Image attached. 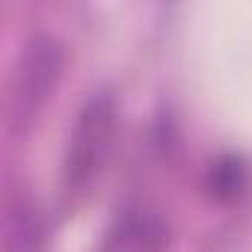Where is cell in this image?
I'll return each instance as SVG.
<instances>
[{
	"mask_svg": "<svg viewBox=\"0 0 252 252\" xmlns=\"http://www.w3.org/2000/svg\"><path fill=\"white\" fill-rule=\"evenodd\" d=\"M119 134V104L110 92H95L80 113L65 140L63 155V190L71 202L83 199L101 178Z\"/></svg>",
	"mask_w": 252,
	"mask_h": 252,
	"instance_id": "6da1fadb",
	"label": "cell"
},
{
	"mask_svg": "<svg viewBox=\"0 0 252 252\" xmlns=\"http://www.w3.org/2000/svg\"><path fill=\"white\" fill-rule=\"evenodd\" d=\"M42 243V222L36 208L21 196L9 202L6 214V252H36Z\"/></svg>",
	"mask_w": 252,
	"mask_h": 252,
	"instance_id": "277c9868",
	"label": "cell"
},
{
	"mask_svg": "<svg viewBox=\"0 0 252 252\" xmlns=\"http://www.w3.org/2000/svg\"><path fill=\"white\" fill-rule=\"evenodd\" d=\"M65 68V45L51 33L30 36L12 65L9 95H6V122L12 134H24L39 119L51 101Z\"/></svg>",
	"mask_w": 252,
	"mask_h": 252,
	"instance_id": "7a4b0ae2",
	"label": "cell"
},
{
	"mask_svg": "<svg viewBox=\"0 0 252 252\" xmlns=\"http://www.w3.org/2000/svg\"><path fill=\"white\" fill-rule=\"evenodd\" d=\"M249 184V166L240 155H220L205 175V190L217 202H234Z\"/></svg>",
	"mask_w": 252,
	"mask_h": 252,
	"instance_id": "3957f363",
	"label": "cell"
}]
</instances>
